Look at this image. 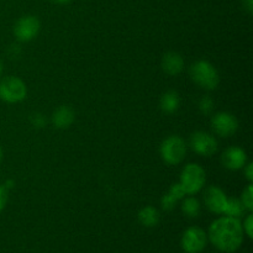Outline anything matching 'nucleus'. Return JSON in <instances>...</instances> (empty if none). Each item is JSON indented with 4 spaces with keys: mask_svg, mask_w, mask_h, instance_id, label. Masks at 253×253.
<instances>
[{
    "mask_svg": "<svg viewBox=\"0 0 253 253\" xmlns=\"http://www.w3.org/2000/svg\"><path fill=\"white\" fill-rule=\"evenodd\" d=\"M209 240L219 251L232 253L244 241V229L240 219L224 216L215 220L209 227Z\"/></svg>",
    "mask_w": 253,
    "mask_h": 253,
    "instance_id": "f257e3e1",
    "label": "nucleus"
},
{
    "mask_svg": "<svg viewBox=\"0 0 253 253\" xmlns=\"http://www.w3.org/2000/svg\"><path fill=\"white\" fill-rule=\"evenodd\" d=\"M190 78L197 85L205 90H214L220 83V76L217 69L208 61H197L189 69Z\"/></svg>",
    "mask_w": 253,
    "mask_h": 253,
    "instance_id": "f03ea898",
    "label": "nucleus"
},
{
    "mask_svg": "<svg viewBox=\"0 0 253 253\" xmlns=\"http://www.w3.org/2000/svg\"><path fill=\"white\" fill-rule=\"evenodd\" d=\"M207 182V173L202 166L197 163H189L185 166L180 174L179 184L187 195H194L204 188Z\"/></svg>",
    "mask_w": 253,
    "mask_h": 253,
    "instance_id": "7ed1b4c3",
    "label": "nucleus"
},
{
    "mask_svg": "<svg viewBox=\"0 0 253 253\" xmlns=\"http://www.w3.org/2000/svg\"><path fill=\"white\" fill-rule=\"evenodd\" d=\"M160 153L167 165H179L187 156V143L180 136L172 135L161 143Z\"/></svg>",
    "mask_w": 253,
    "mask_h": 253,
    "instance_id": "20e7f679",
    "label": "nucleus"
},
{
    "mask_svg": "<svg viewBox=\"0 0 253 253\" xmlns=\"http://www.w3.org/2000/svg\"><path fill=\"white\" fill-rule=\"evenodd\" d=\"M26 85L17 77L9 76L0 81V99L5 101V103H20V101H22L26 98Z\"/></svg>",
    "mask_w": 253,
    "mask_h": 253,
    "instance_id": "39448f33",
    "label": "nucleus"
},
{
    "mask_svg": "<svg viewBox=\"0 0 253 253\" xmlns=\"http://www.w3.org/2000/svg\"><path fill=\"white\" fill-rule=\"evenodd\" d=\"M208 242V235L203 229L192 226L184 231L182 236V249L187 253H199L205 249Z\"/></svg>",
    "mask_w": 253,
    "mask_h": 253,
    "instance_id": "423d86ee",
    "label": "nucleus"
},
{
    "mask_svg": "<svg viewBox=\"0 0 253 253\" xmlns=\"http://www.w3.org/2000/svg\"><path fill=\"white\" fill-rule=\"evenodd\" d=\"M40 20L34 15H26V16L20 17L14 26V35L16 40L21 42H29L34 40L39 35Z\"/></svg>",
    "mask_w": 253,
    "mask_h": 253,
    "instance_id": "0eeeda50",
    "label": "nucleus"
},
{
    "mask_svg": "<svg viewBox=\"0 0 253 253\" xmlns=\"http://www.w3.org/2000/svg\"><path fill=\"white\" fill-rule=\"evenodd\" d=\"M190 147L198 155L210 157L217 151V141L210 133L197 131L190 136Z\"/></svg>",
    "mask_w": 253,
    "mask_h": 253,
    "instance_id": "6e6552de",
    "label": "nucleus"
},
{
    "mask_svg": "<svg viewBox=\"0 0 253 253\" xmlns=\"http://www.w3.org/2000/svg\"><path fill=\"white\" fill-rule=\"evenodd\" d=\"M211 127L217 136L230 137L236 133L237 128H239V121L231 113L221 111L212 116Z\"/></svg>",
    "mask_w": 253,
    "mask_h": 253,
    "instance_id": "1a4fd4ad",
    "label": "nucleus"
},
{
    "mask_svg": "<svg viewBox=\"0 0 253 253\" xmlns=\"http://www.w3.org/2000/svg\"><path fill=\"white\" fill-rule=\"evenodd\" d=\"M227 195L217 185H210L204 192V203L208 209L214 214H224Z\"/></svg>",
    "mask_w": 253,
    "mask_h": 253,
    "instance_id": "9d476101",
    "label": "nucleus"
},
{
    "mask_svg": "<svg viewBox=\"0 0 253 253\" xmlns=\"http://www.w3.org/2000/svg\"><path fill=\"white\" fill-rule=\"evenodd\" d=\"M221 162L225 168L230 170H239L247 163V153L244 148L231 146L226 148L221 156Z\"/></svg>",
    "mask_w": 253,
    "mask_h": 253,
    "instance_id": "9b49d317",
    "label": "nucleus"
},
{
    "mask_svg": "<svg viewBox=\"0 0 253 253\" xmlns=\"http://www.w3.org/2000/svg\"><path fill=\"white\" fill-rule=\"evenodd\" d=\"M76 120V114L73 109L67 105H61L57 108L52 114V124L56 128L59 130H66Z\"/></svg>",
    "mask_w": 253,
    "mask_h": 253,
    "instance_id": "f8f14e48",
    "label": "nucleus"
},
{
    "mask_svg": "<svg viewBox=\"0 0 253 253\" xmlns=\"http://www.w3.org/2000/svg\"><path fill=\"white\" fill-rule=\"evenodd\" d=\"M162 68L168 76H178L184 69V59L178 52H167L162 57Z\"/></svg>",
    "mask_w": 253,
    "mask_h": 253,
    "instance_id": "ddd939ff",
    "label": "nucleus"
},
{
    "mask_svg": "<svg viewBox=\"0 0 253 253\" xmlns=\"http://www.w3.org/2000/svg\"><path fill=\"white\" fill-rule=\"evenodd\" d=\"M185 195L187 194H185V192L183 190L182 185H180L179 183H175V184H173L172 187L169 188L167 194L163 195L162 199H161L162 209L166 210V211H170V210L174 209L175 205H177V203L179 202V200L184 199Z\"/></svg>",
    "mask_w": 253,
    "mask_h": 253,
    "instance_id": "4468645a",
    "label": "nucleus"
},
{
    "mask_svg": "<svg viewBox=\"0 0 253 253\" xmlns=\"http://www.w3.org/2000/svg\"><path fill=\"white\" fill-rule=\"evenodd\" d=\"M160 106L165 113L173 114L179 109L180 106V98L179 94L174 90H168L161 96Z\"/></svg>",
    "mask_w": 253,
    "mask_h": 253,
    "instance_id": "2eb2a0df",
    "label": "nucleus"
},
{
    "mask_svg": "<svg viewBox=\"0 0 253 253\" xmlns=\"http://www.w3.org/2000/svg\"><path fill=\"white\" fill-rule=\"evenodd\" d=\"M160 212L156 208L148 207L142 208L138 212V221H140L141 225H143L145 227H155L157 226L158 222H160Z\"/></svg>",
    "mask_w": 253,
    "mask_h": 253,
    "instance_id": "dca6fc26",
    "label": "nucleus"
},
{
    "mask_svg": "<svg viewBox=\"0 0 253 253\" xmlns=\"http://www.w3.org/2000/svg\"><path fill=\"white\" fill-rule=\"evenodd\" d=\"M245 211H247V210L245 209L241 200L236 199V198H227L226 205H225L224 209V215L235 217V219H240V217L244 216Z\"/></svg>",
    "mask_w": 253,
    "mask_h": 253,
    "instance_id": "f3484780",
    "label": "nucleus"
},
{
    "mask_svg": "<svg viewBox=\"0 0 253 253\" xmlns=\"http://www.w3.org/2000/svg\"><path fill=\"white\" fill-rule=\"evenodd\" d=\"M182 211L188 217H197L200 214V203L197 198L188 197L182 203Z\"/></svg>",
    "mask_w": 253,
    "mask_h": 253,
    "instance_id": "a211bd4d",
    "label": "nucleus"
},
{
    "mask_svg": "<svg viewBox=\"0 0 253 253\" xmlns=\"http://www.w3.org/2000/svg\"><path fill=\"white\" fill-rule=\"evenodd\" d=\"M241 203L244 204L245 209L247 210V211L251 212L253 210V185L250 183L249 185L246 187V189L242 192V195H241Z\"/></svg>",
    "mask_w": 253,
    "mask_h": 253,
    "instance_id": "6ab92c4d",
    "label": "nucleus"
},
{
    "mask_svg": "<svg viewBox=\"0 0 253 253\" xmlns=\"http://www.w3.org/2000/svg\"><path fill=\"white\" fill-rule=\"evenodd\" d=\"M198 106H199L200 113L204 114V115H209L214 110V100L209 95H205L200 99Z\"/></svg>",
    "mask_w": 253,
    "mask_h": 253,
    "instance_id": "aec40b11",
    "label": "nucleus"
},
{
    "mask_svg": "<svg viewBox=\"0 0 253 253\" xmlns=\"http://www.w3.org/2000/svg\"><path fill=\"white\" fill-rule=\"evenodd\" d=\"M30 123H31V125L34 126V127L42 128L46 126L47 120L46 118H44V115H42V114L40 113H35L30 116Z\"/></svg>",
    "mask_w": 253,
    "mask_h": 253,
    "instance_id": "412c9836",
    "label": "nucleus"
},
{
    "mask_svg": "<svg viewBox=\"0 0 253 253\" xmlns=\"http://www.w3.org/2000/svg\"><path fill=\"white\" fill-rule=\"evenodd\" d=\"M242 229H244L245 234H246L250 239H252L253 237V215L252 214H250L249 216L246 217Z\"/></svg>",
    "mask_w": 253,
    "mask_h": 253,
    "instance_id": "4be33fe9",
    "label": "nucleus"
},
{
    "mask_svg": "<svg viewBox=\"0 0 253 253\" xmlns=\"http://www.w3.org/2000/svg\"><path fill=\"white\" fill-rule=\"evenodd\" d=\"M7 192L9 190L4 187V185H0V212L4 210L5 205L7 203Z\"/></svg>",
    "mask_w": 253,
    "mask_h": 253,
    "instance_id": "5701e85b",
    "label": "nucleus"
},
{
    "mask_svg": "<svg viewBox=\"0 0 253 253\" xmlns=\"http://www.w3.org/2000/svg\"><path fill=\"white\" fill-rule=\"evenodd\" d=\"M244 168H245L244 172H245V175H246L247 180H249V182H252L253 180V165L252 163H249V165L245 166Z\"/></svg>",
    "mask_w": 253,
    "mask_h": 253,
    "instance_id": "b1692460",
    "label": "nucleus"
},
{
    "mask_svg": "<svg viewBox=\"0 0 253 253\" xmlns=\"http://www.w3.org/2000/svg\"><path fill=\"white\" fill-rule=\"evenodd\" d=\"M244 5L247 9V11L249 12L253 11V0H244Z\"/></svg>",
    "mask_w": 253,
    "mask_h": 253,
    "instance_id": "393cba45",
    "label": "nucleus"
},
{
    "mask_svg": "<svg viewBox=\"0 0 253 253\" xmlns=\"http://www.w3.org/2000/svg\"><path fill=\"white\" fill-rule=\"evenodd\" d=\"M14 184H15L14 180L9 179V180H6V183H5V184H4V187L6 188L7 190H9V189H11V188H14Z\"/></svg>",
    "mask_w": 253,
    "mask_h": 253,
    "instance_id": "a878e982",
    "label": "nucleus"
},
{
    "mask_svg": "<svg viewBox=\"0 0 253 253\" xmlns=\"http://www.w3.org/2000/svg\"><path fill=\"white\" fill-rule=\"evenodd\" d=\"M52 2H54V4H61V5H63V4H68L69 1H71V0H51Z\"/></svg>",
    "mask_w": 253,
    "mask_h": 253,
    "instance_id": "bb28decb",
    "label": "nucleus"
},
{
    "mask_svg": "<svg viewBox=\"0 0 253 253\" xmlns=\"http://www.w3.org/2000/svg\"><path fill=\"white\" fill-rule=\"evenodd\" d=\"M2 69H4V64H2L1 59H0V76L2 74Z\"/></svg>",
    "mask_w": 253,
    "mask_h": 253,
    "instance_id": "cd10ccee",
    "label": "nucleus"
},
{
    "mask_svg": "<svg viewBox=\"0 0 253 253\" xmlns=\"http://www.w3.org/2000/svg\"><path fill=\"white\" fill-rule=\"evenodd\" d=\"M2 160V151H1V147H0V162H1Z\"/></svg>",
    "mask_w": 253,
    "mask_h": 253,
    "instance_id": "c85d7f7f",
    "label": "nucleus"
}]
</instances>
